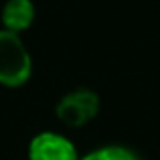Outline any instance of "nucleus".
I'll use <instances>...</instances> for the list:
<instances>
[{
  "label": "nucleus",
  "mask_w": 160,
  "mask_h": 160,
  "mask_svg": "<svg viewBox=\"0 0 160 160\" xmlns=\"http://www.w3.org/2000/svg\"><path fill=\"white\" fill-rule=\"evenodd\" d=\"M31 57L16 32L0 31V83L18 87L31 77Z\"/></svg>",
  "instance_id": "1"
},
{
  "label": "nucleus",
  "mask_w": 160,
  "mask_h": 160,
  "mask_svg": "<svg viewBox=\"0 0 160 160\" xmlns=\"http://www.w3.org/2000/svg\"><path fill=\"white\" fill-rule=\"evenodd\" d=\"M81 160H138V156L124 146H106V148H99L87 154Z\"/></svg>",
  "instance_id": "5"
},
{
  "label": "nucleus",
  "mask_w": 160,
  "mask_h": 160,
  "mask_svg": "<svg viewBox=\"0 0 160 160\" xmlns=\"http://www.w3.org/2000/svg\"><path fill=\"white\" fill-rule=\"evenodd\" d=\"M99 109V98L89 89H77L65 95L57 106V116L67 126H83L93 120Z\"/></svg>",
  "instance_id": "2"
},
{
  "label": "nucleus",
  "mask_w": 160,
  "mask_h": 160,
  "mask_svg": "<svg viewBox=\"0 0 160 160\" xmlns=\"http://www.w3.org/2000/svg\"><path fill=\"white\" fill-rule=\"evenodd\" d=\"M28 158L31 160H77V152L71 140L59 136V134L45 132L39 134L28 146Z\"/></svg>",
  "instance_id": "3"
},
{
  "label": "nucleus",
  "mask_w": 160,
  "mask_h": 160,
  "mask_svg": "<svg viewBox=\"0 0 160 160\" xmlns=\"http://www.w3.org/2000/svg\"><path fill=\"white\" fill-rule=\"evenodd\" d=\"M32 18H35V6L31 0H8L6 6L2 8V22L10 32L28 28Z\"/></svg>",
  "instance_id": "4"
}]
</instances>
